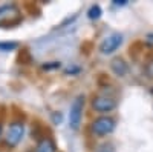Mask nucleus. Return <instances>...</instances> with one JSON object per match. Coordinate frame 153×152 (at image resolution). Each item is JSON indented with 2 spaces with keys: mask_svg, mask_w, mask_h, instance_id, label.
Wrapping results in <instances>:
<instances>
[{
  "mask_svg": "<svg viewBox=\"0 0 153 152\" xmlns=\"http://www.w3.org/2000/svg\"><path fill=\"white\" fill-rule=\"evenodd\" d=\"M25 135V124L22 121H14L9 124V128L6 129V134H5V142L8 146L11 148H16Z\"/></svg>",
  "mask_w": 153,
  "mask_h": 152,
  "instance_id": "nucleus-3",
  "label": "nucleus"
},
{
  "mask_svg": "<svg viewBox=\"0 0 153 152\" xmlns=\"http://www.w3.org/2000/svg\"><path fill=\"white\" fill-rule=\"evenodd\" d=\"M55 143L51 140V138H43L40 140V143L37 145L35 152H55Z\"/></svg>",
  "mask_w": 153,
  "mask_h": 152,
  "instance_id": "nucleus-8",
  "label": "nucleus"
},
{
  "mask_svg": "<svg viewBox=\"0 0 153 152\" xmlns=\"http://www.w3.org/2000/svg\"><path fill=\"white\" fill-rule=\"evenodd\" d=\"M110 68L118 77H124V75L129 72V66H127V63L123 58H113L110 61Z\"/></svg>",
  "mask_w": 153,
  "mask_h": 152,
  "instance_id": "nucleus-7",
  "label": "nucleus"
},
{
  "mask_svg": "<svg viewBox=\"0 0 153 152\" xmlns=\"http://www.w3.org/2000/svg\"><path fill=\"white\" fill-rule=\"evenodd\" d=\"M123 45V35L121 34H110L107 35L106 39L101 42L100 45V51H101V54H112L115 52L120 46Z\"/></svg>",
  "mask_w": 153,
  "mask_h": 152,
  "instance_id": "nucleus-5",
  "label": "nucleus"
},
{
  "mask_svg": "<svg viewBox=\"0 0 153 152\" xmlns=\"http://www.w3.org/2000/svg\"><path fill=\"white\" fill-rule=\"evenodd\" d=\"M83 108H84V95H78L71 105L69 111V124L74 131H76L81 124V117H83Z\"/></svg>",
  "mask_w": 153,
  "mask_h": 152,
  "instance_id": "nucleus-2",
  "label": "nucleus"
},
{
  "mask_svg": "<svg viewBox=\"0 0 153 152\" xmlns=\"http://www.w3.org/2000/svg\"><path fill=\"white\" fill-rule=\"evenodd\" d=\"M87 17L91 19V20L100 19L101 17V8L98 5H92L91 8H89V11H87Z\"/></svg>",
  "mask_w": 153,
  "mask_h": 152,
  "instance_id": "nucleus-9",
  "label": "nucleus"
},
{
  "mask_svg": "<svg viewBox=\"0 0 153 152\" xmlns=\"http://www.w3.org/2000/svg\"><path fill=\"white\" fill-rule=\"evenodd\" d=\"M115 129V120L112 117H98L92 123V131L97 135H107Z\"/></svg>",
  "mask_w": 153,
  "mask_h": 152,
  "instance_id": "nucleus-4",
  "label": "nucleus"
},
{
  "mask_svg": "<svg viewBox=\"0 0 153 152\" xmlns=\"http://www.w3.org/2000/svg\"><path fill=\"white\" fill-rule=\"evenodd\" d=\"M113 3H115V5H121V6H123V5H127V0H115Z\"/></svg>",
  "mask_w": 153,
  "mask_h": 152,
  "instance_id": "nucleus-11",
  "label": "nucleus"
},
{
  "mask_svg": "<svg viewBox=\"0 0 153 152\" xmlns=\"http://www.w3.org/2000/svg\"><path fill=\"white\" fill-rule=\"evenodd\" d=\"M23 17L22 12L17 5L14 3H8L0 6V26L2 28H11V26H17L19 23H22Z\"/></svg>",
  "mask_w": 153,
  "mask_h": 152,
  "instance_id": "nucleus-1",
  "label": "nucleus"
},
{
  "mask_svg": "<svg viewBox=\"0 0 153 152\" xmlns=\"http://www.w3.org/2000/svg\"><path fill=\"white\" fill-rule=\"evenodd\" d=\"M0 137H2V124H0Z\"/></svg>",
  "mask_w": 153,
  "mask_h": 152,
  "instance_id": "nucleus-12",
  "label": "nucleus"
},
{
  "mask_svg": "<svg viewBox=\"0 0 153 152\" xmlns=\"http://www.w3.org/2000/svg\"><path fill=\"white\" fill-rule=\"evenodd\" d=\"M92 108L97 112H110L117 108V101L110 97H95L92 100Z\"/></svg>",
  "mask_w": 153,
  "mask_h": 152,
  "instance_id": "nucleus-6",
  "label": "nucleus"
},
{
  "mask_svg": "<svg viewBox=\"0 0 153 152\" xmlns=\"http://www.w3.org/2000/svg\"><path fill=\"white\" fill-rule=\"evenodd\" d=\"M19 48V43L16 42H0V51L8 52V51H14Z\"/></svg>",
  "mask_w": 153,
  "mask_h": 152,
  "instance_id": "nucleus-10",
  "label": "nucleus"
}]
</instances>
